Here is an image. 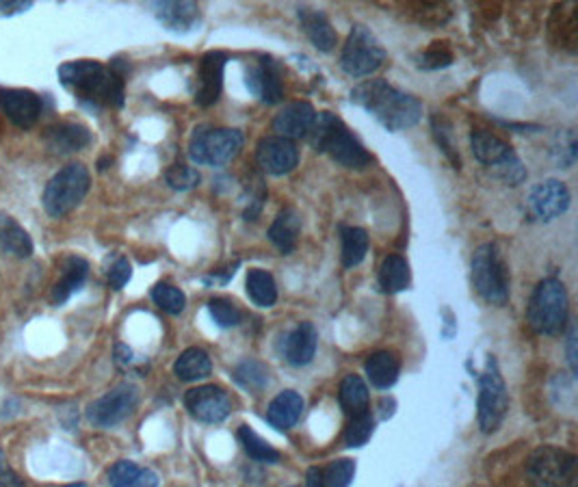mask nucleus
<instances>
[{"mask_svg":"<svg viewBox=\"0 0 578 487\" xmlns=\"http://www.w3.org/2000/svg\"><path fill=\"white\" fill-rule=\"evenodd\" d=\"M59 81L89 107H124V74L115 65L70 61L59 68Z\"/></svg>","mask_w":578,"mask_h":487,"instance_id":"1","label":"nucleus"},{"mask_svg":"<svg viewBox=\"0 0 578 487\" xmlns=\"http://www.w3.org/2000/svg\"><path fill=\"white\" fill-rule=\"evenodd\" d=\"M351 100L388 130H410L423 117V104L386 81L358 85L351 91Z\"/></svg>","mask_w":578,"mask_h":487,"instance_id":"2","label":"nucleus"},{"mask_svg":"<svg viewBox=\"0 0 578 487\" xmlns=\"http://www.w3.org/2000/svg\"><path fill=\"white\" fill-rule=\"evenodd\" d=\"M308 143L314 152L332 156V161L349 169H362L371 165V154L362 148V143L353 137L340 117L334 113L314 115Z\"/></svg>","mask_w":578,"mask_h":487,"instance_id":"3","label":"nucleus"},{"mask_svg":"<svg viewBox=\"0 0 578 487\" xmlns=\"http://www.w3.org/2000/svg\"><path fill=\"white\" fill-rule=\"evenodd\" d=\"M529 325L542 336H559L568 327L570 304L561 280L546 278L535 286L527 308Z\"/></svg>","mask_w":578,"mask_h":487,"instance_id":"4","label":"nucleus"},{"mask_svg":"<svg viewBox=\"0 0 578 487\" xmlns=\"http://www.w3.org/2000/svg\"><path fill=\"white\" fill-rule=\"evenodd\" d=\"M472 284L483 301L505 306L509 301V271L501 249L494 243L481 245L472 256Z\"/></svg>","mask_w":578,"mask_h":487,"instance_id":"5","label":"nucleus"},{"mask_svg":"<svg viewBox=\"0 0 578 487\" xmlns=\"http://www.w3.org/2000/svg\"><path fill=\"white\" fill-rule=\"evenodd\" d=\"M533 487H578V459L559 446H540L527 462Z\"/></svg>","mask_w":578,"mask_h":487,"instance_id":"6","label":"nucleus"},{"mask_svg":"<svg viewBox=\"0 0 578 487\" xmlns=\"http://www.w3.org/2000/svg\"><path fill=\"white\" fill-rule=\"evenodd\" d=\"M91 187V176L85 165L70 163L48 180L44 189V208L50 217H63L83 202Z\"/></svg>","mask_w":578,"mask_h":487,"instance_id":"7","label":"nucleus"},{"mask_svg":"<svg viewBox=\"0 0 578 487\" xmlns=\"http://www.w3.org/2000/svg\"><path fill=\"white\" fill-rule=\"evenodd\" d=\"M243 148V133L236 128L197 126L191 137L189 154L195 163L208 167H223Z\"/></svg>","mask_w":578,"mask_h":487,"instance_id":"8","label":"nucleus"},{"mask_svg":"<svg viewBox=\"0 0 578 487\" xmlns=\"http://www.w3.org/2000/svg\"><path fill=\"white\" fill-rule=\"evenodd\" d=\"M509 410V394L496 360L488 358V366L479 377V427L483 433H494L503 425Z\"/></svg>","mask_w":578,"mask_h":487,"instance_id":"9","label":"nucleus"},{"mask_svg":"<svg viewBox=\"0 0 578 487\" xmlns=\"http://www.w3.org/2000/svg\"><path fill=\"white\" fill-rule=\"evenodd\" d=\"M386 52L366 26H353L343 48V70L349 76H366L384 63Z\"/></svg>","mask_w":578,"mask_h":487,"instance_id":"10","label":"nucleus"},{"mask_svg":"<svg viewBox=\"0 0 578 487\" xmlns=\"http://www.w3.org/2000/svg\"><path fill=\"white\" fill-rule=\"evenodd\" d=\"M137 405L139 390L133 384H122L87 407V420L94 427L111 429L124 423L137 410Z\"/></svg>","mask_w":578,"mask_h":487,"instance_id":"11","label":"nucleus"},{"mask_svg":"<svg viewBox=\"0 0 578 487\" xmlns=\"http://www.w3.org/2000/svg\"><path fill=\"white\" fill-rule=\"evenodd\" d=\"M189 414L206 425H219L232 412L230 394L219 386H197L185 394Z\"/></svg>","mask_w":578,"mask_h":487,"instance_id":"12","label":"nucleus"},{"mask_svg":"<svg viewBox=\"0 0 578 487\" xmlns=\"http://www.w3.org/2000/svg\"><path fill=\"white\" fill-rule=\"evenodd\" d=\"M529 213L535 219L550 221L568 213L570 208V191L561 180H544L535 184L527 197Z\"/></svg>","mask_w":578,"mask_h":487,"instance_id":"13","label":"nucleus"},{"mask_svg":"<svg viewBox=\"0 0 578 487\" xmlns=\"http://www.w3.org/2000/svg\"><path fill=\"white\" fill-rule=\"evenodd\" d=\"M226 52H206L197 68V87H195V104L202 109L213 107L219 100L223 89V68L228 63Z\"/></svg>","mask_w":578,"mask_h":487,"instance_id":"14","label":"nucleus"},{"mask_svg":"<svg viewBox=\"0 0 578 487\" xmlns=\"http://www.w3.org/2000/svg\"><path fill=\"white\" fill-rule=\"evenodd\" d=\"M258 165L271 176H284L299 163V150L293 141L282 137H267L258 143Z\"/></svg>","mask_w":578,"mask_h":487,"instance_id":"15","label":"nucleus"},{"mask_svg":"<svg viewBox=\"0 0 578 487\" xmlns=\"http://www.w3.org/2000/svg\"><path fill=\"white\" fill-rule=\"evenodd\" d=\"M0 109L16 126L31 128L42 113V100L29 89H3L0 91Z\"/></svg>","mask_w":578,"mask_h":487,"instance_id":"16","label":"nucleus"},{"mask_svg":"<svg viewBox=\"0 0 578 487\" xmlns=\"http://www.w3.org/2000/svg\"><path fill=\"white\" fill-rule=\"evenodd\" d=\"M247 87L254 96H258L265 104H280L282 102V78L278 65L271 57H260L258 65L247 70Z\"/></svg>","mask_w":578,"mask_h":487,"instance_id":"17","label":"nucleus"},{"mask_svg":"<svg viewBox=\"0 0 578 487\" xmlns=\"http://www.w3.org/2000/svg\"><path fill=\"white\" fill-rule=\"evenodd\" d=\"M314 109L308 102H293L284 107L278 115L273 117V130L282 139H306L312 122H314Z\"/></svg>","mask_w":578,"mask_h":487,"instance_id":"18","label":"nucleus"},{"mask_svg":"<svg viewBox=\"0 0 578 487\" xmlns=\"http://www.w3.org/2000/svg\"><path fill=\"white\" fill-rule=\"evenodd\" d=\"M470 146H472V152H475V159L481 165L490 167L492 171L501 169L518 159L514 150H511L503 139H498L496 135L488 133V130H475V133L470 135Z\"/></svg>","mask_w":578,"mask_h":487,"instance_id":"19","label":"nucleus"},{"mask_svg":"<svg viewBox=\"0 0 578 487\" xmlns=\"http://www.w3.org/2000/svg\"><path fill=\"white\" fill-rule=\"evenodd\" d=\"M154 16L165 29L174 33H189L200 24V7L195 3H178V0H167V3H154L152 5Z\"/></svg>","mask_w":578,"mask_h":487,"instance_id":"20","label":"nucleus"},{"mask_svg":"<svg viewBox=\"0 0 578 487\" xmlns=\"http://www.w3.org/2000/svg\"><path fill=\"white\" fill-rule=\"evenodd\" d=\"M319 345V334L312 323H299L284 340V358L293 366H306L314 360Z\"/></svg>","mask_w":578,"mask_h":487,"instance_id":"21","label":"nucleus"},{"mask_svg":"<svg viewBox=\"0 0 578 487\" xmlns=\"http://www.w3.org/2000/svg\"><path fill=\"white\" fill-rule=\"evenodd\" d=\"M87 273H89V262L85 258H78V256H70L65 260L63 265V273L59 282L55 284V288L50 291V301L55 306H61L68 301L76 291H81L85 280H87Z\"/></svg>","mask_w":578,"mask_h":487,"instance_id":"22","label":"nucleus"},{"mask_svg":"<svg viewBox=\"0 0 578 487\" xmlns=\"http://www.w3.org/2000/svg\"><path fill=\"white\" fill-rule=\"evenodd\" d=\"M299 24L304 33L308 35V39L312 42L314 48H319L323 52H332L336 42H338V35L334 31V26L330 24V20L325 18V13L317 11V9H299Z\"/></svg>","mask_w":578,"mask_h":487,"instance_id":"23","label":"nucleus"},{"mask_svg":"<svg viewBox=\"0 0 578 487\" xmlns=\"http://www.w3.org/2000/svg\"><path fill=\"white\" fill-rule=\"evenodd\" d=\"M301 414H304V399H301L295 390L280 392L267 410L269 423L280 431L293 429L299 423Z\"/></svg>","mask_w":578,"mask_h":487,"instance_id":"24","label":"nucleus"},{"mask_svg":"<svg viewBox=\"0 0 578 487\" xmlns=\"http://www.w3.org/2000/svg\"><path fill=\"white\" fill-rule=\"evenodd\" d=\"M48 146L59 152V154H72L87 148L91 143V133L89 128L76 122H63L55 128H50L46 133Z\"/></svg>","mask_w":578,"mask_h":487,"instance_id":"25","label":"nucleus"},{"mask_svg":"<svg viewBox=\"0 0 578 487\" xmlns=\"http://www.w3.org/2000/svg\"><path fill=\"white\" fill-rule=\"evenodd\" d=\"M399 360L392 351H375L369 360H366V375L377 390H388L399 379Z\"/></svg>","mask_w":578,"mask_h":487,"instance_id":"26","label":"nucleus"},{"mask_svg":"<svg viewBox=\"0 0 578 487\" xmlns=\"http://www.w3.org/2000/svg\"><path fill=\"white\" fill-rule=\"evenodd\" d=\"M299 232H301V221L295 210H282V213L271 223L269 239L275 247H278V252L291 254L297 247Z\"/></svg>","mask_w":578,"mask_h":487,"instance_id":"27","label":"nucleus"},{"mask_svg":"<svg viewBox=\"0 0 578 487\" xmlns=\"http://www.w3.org/2000/svg\"><path fill=\"white\" fill-rule=\"evenodd\" d=\"M111 487H159V477L152 470L141 468L135 462H117L109 470Z\"/></svg>","mask_w":578,"mask_h":487,"instance_id":"28","label":"nucleus"},{"mask_svg":"<svg viewBox=\"0 0 578 487\" xmlns=\"http://www.w3.org/2000/svg\"><path fill=\"white\" fill-rule=\"evenodd\" d=\"M0 247L18 258H29L33 254L31 236L24 232L18 221L7 215H0Z\"/></svg>","mask_w":578,"mask_h":487,"instance_id":"29","label":"nucleus"},{"mask_svg":"<svg viewBox=\"0 0 578 487\" xmlns=\"http://www.w3.org/2000/svg\"><path fill=\"white\" fill-rule=\"evenodd\" d=\"M340 405L351 416L358 418L369 414V390L358 375H347L340 384Z\"/></svg>","mask_w":578,"mask_h":487,"instance_id":"30","label":"nucleus"},{"mask_svg":"<svg viewBox=\"0 0 578 487\" xmlns=\"http://www.w3.org/2000/svg\"><path fill=\"white\" fill-rule=\"evenodd\" d=\"M174 373L182 381H200L213 373V362H210L208 353L204 349L193 347V349H187L176 360Z\"/></svg>","mask_w":578,"mask_h":487,"instance_id":"31","label":"nucleus"},{"mask_svg":"<svg viewBox=\"0 0 578 487\" xmlns=\"http://www.w3.org/2000/svg\"><path fill=\"white\" fill-rule=\"evenodd\" d=\"M340 239H343V267H358L366 258V252H369V234L356 226H343L340 228Z\"/></svg>","mask_w":578,"mask_h":487,"instance_id":"32","label":"nucleus"},{"mask_svg":"<svg viewBox=\"0 0 578 487\" xmlns=\"http://www.w3.org/2000/svg\"><path fill=\"white\" fill-rule=\"evenodd\" d=\"M247 293L260 308H271L278 301V286H275L273 275L262 269L247 273Z\"/></svg>","mask_w":578,"mask_h":487,"instance_id":"33","label":"nucleus"},{"mask_svg":"<svg viewBox=\"0 0 578 487\" xmlns=\"http://www.w3.org/2000/svg\"><path fill=\"white\" fill-rule=\"evenodd\" d=\"M379 284L386 293H401L410 286V267H407L405 258L388 256L379 269Z\"/></svg>","mask_w":578,"mask_h":487,"instance_id":"34","label":"nucleus"},{"mask_svg":"<svg viewBox=\"0 0 578 487\" xmlns=\"http://www.w3.org/2000/svg\"><path fill=\"white\" fill-rule=\"evenodd\" d=\"M239 440L243 444L247 457L256 459V462H262V464L280 462V453L275 451L267 440H262L254 429H249L247 425L239 427Z\"/></svg>","mask_w":578,"mask_h":487,"instance_id":"35","label":"nucleus"},{"mask_svg":"<svg viewBox=\"0 0 578 487\" xmlns=\"http://www.w3.org/2000/svg\"><path fill=\"white\" fill-rule=\"evenodd\" d=\"M152 301L156 304V308L167 312V314H172V317H178V314H182V310H185L187 306V299H185V293L180 291V288L172 286V284H156L152 288Z\"/></svg>","mask_w":578,"mask_h":487,"instance_id":"36","label":"nucleus"},{"mask_svg":"<svg viewBox=\"0 0 578 487\" xmlns=\"http://www.w3.org/2000/svg\"><path fill=\"white\" fill-rule=\"evenodd\" d=\"M234 379L241 388H245L249 392H260V390L267 388L269 373L260 362H243V364L236 366Z\"/></svg>","mask_w":578,"mask_h":487,"instance_id":"37","label":"nucleus"},{"mask_svg":"<svg viewBox=\"0 0 578 487\" xmlns=\"http://www.w3.org/2000/svg\"><path fill=\"white\" fill-rule=\"evenodd\" d=\"M431 128H433V137H436L438 148H440L446 156H449V161H451L455 167H462V161H459V152L455 150L453 130H451L449 122H446L444 117H440V115H433Z\"/></svg>","mask_w":578,"mask_h":487,"instance_id":"38","label":"nucleus"},{"mask_svg":"<svg viewBox=\"0 0 578 487\" xmlns=\"http://www.w3.org/2000/svg\"><path fill=\"white\" fill-rule=\"evenodd\" d=\"M375 429V420L371 414H364L358 418H351V423L345 429V444L349 449H358L371 440Z\"/></svg>","mask_w":578,"mask_h":487,"instance_id":"39","label":"nucleus"},{"mask_svg":"<svg viewBox=\"0 0 578 487\" xmlns=\"http://www.w3.org/2000/svg\"><path fill=\"white\" fill-rule=\"evenodd\" d=\"M356 475V462L353 459H336L323 470L325 487H349Z\"/></svg>","mask_w":578,"mask_h":487,"instance_id":"40","label":"nucleus"},{"mask_svg":"<svg viewBox=\"0 0 578 487\" xmlns=\"http://www.w3.org/2000/svg\"><path fill=\"white\" fill-rule=\"evenodd\" d=\"M416 63H418L420 70L436 72L442 68H449V65L453 63V52L449 50V46H444V44H431L425 52H420V57Z\"/></svg>","mask_w":578,"mask_h":487,"instance_id":"41","label":"nucleus"},{"mask_svg":"<svg viewBox=\"0 0 578 487\" xmlns=\"http://www.w3.org/2000/svg\"><path fill=\"white\" fill-rule=\"evenodd\" d=\"M208 312H210V317H213V321L223 327V329H228V327H236L241 323V312L239 308H236L232 301L228 299H210L208 301Z\"/></svg>","mask_w":578,"mask_h":487,"instance_id":"42","label":"nucleus"},{"mask_svg":"<svg viewBox=\"0 0 578 487\" xmlns=\"http://www.w3.org/2000/svg\"><path fill=\"white\" fill-rule=\"evenodd\" d=\"M165 180L174 191H189V189H195L197 184H200V174H197L195 169L178 163V165L167 169Z\"/></svg>","mask_w":578,"mask_h":487,"instance_id":"43","label":"nucleus"},{"mask_svg":"<svg viewBox=\"0 0 578 487\" xmlns=\"http://www.w3.org/2000/svg\"><path fill=\"white\" fill-rule=\"evenodd\" d=\"M130 275H133V267H130V262L126 258L115 260L109 273H107L109 286L113 288V291H122V288L130 282Z\"/></svg>","mask_w":578,"mask_h":487,"instance_id":"44","label":"nucleus"},{"mask_svg":"<svg viewBox=\"0 0 578 487\" xmlns=\"http://www.w3.org/2000/svg\"><path fill=\"white\" fill-rule=\"evenodd\" d=\"M0 487H26L24 481L7 464L3 451H0Z\"/></svg>","mask_w":578,"mask_h":487,"instance_id":"45","label":"nucleus"},{"mask_svg":"<svg viewBox=\"0 0 578 487\" xmlns=\"http://www.w3.org/2000/svg\"><path fill=\"white\" fill-rule=\"evenodd\" d=\"M31 7L33 3H29V0H22V3H18V0H5V3H0V16H16V13L29 11Z\"/></svg>","mask_w":578,"mask_h":487,"instance_id":"46","label":"nucleus"},{"mask_svg":"<svg viewBox=\"0 0 578 487\" xmlns=\"http://www.w3.org/2000/svg\"><path fill=\"white\" fill-rule=\"evenodd\" d=\"M236 269H239V262H230V265L226 269H221V271H215V273H210L206 282L208 284H226L228 280H232V275L236 273Z\"/></svg>","mask_w":578,"mask_h":487,"instance_id":"47","label":"nucleus"},{"mask_svg":"<svg viewBox=\"0 0 578 487\" xmlns=\"http://www.w3.org/2000/svg\"><path fill=\"white\" fill-rule=\"evenodd\" d=\"M306 487H325V481H323V470H319V468H310V470H308V477H306Z\"/></svg>","mask_w":578,"mask_h":487,"instance_id":"48","label":"nucleus"},{"mask_svg":"<svg viewBox=\"0 0 578 487\" xmlns=\"http://www.w3.org/2000/svg\"><path fill=\"white\" fill-rule=\"evenodd\" d=\"M568 358H570V366L572 371H576V329H570V338H568Z\"/></svg>","mask_w":578,"mask_h":487,"instance_id":"49","label":"nucleus"},{"mask_svg":"<svg viewBox=\"0 0 578 487\" xmlns=\"http://www.w3.org/2000/svg\"><path fill=\"white\" fill-rule=\"evenodd\" d=\"M63 487H87L85 483H70V485H63Z\"/></svg>","mask_w":578,"mask_h":487,"instance_id":"50","label":"nucleus"}]
</instances>
